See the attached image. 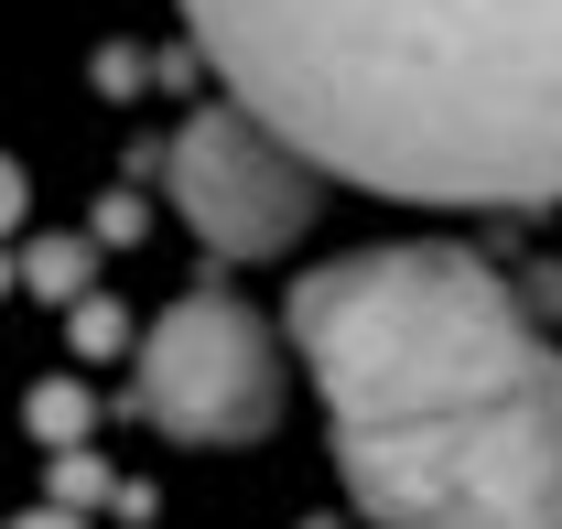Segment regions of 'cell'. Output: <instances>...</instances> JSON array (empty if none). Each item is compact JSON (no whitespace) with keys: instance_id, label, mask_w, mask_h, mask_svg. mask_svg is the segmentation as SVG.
Here are the masks:
<instances>
[{"instance_id":"277c9868","label":"cell","mask_w":562,"mask_h":529,"mask_svg":"<svg viewBox=\"0 0 562 529\" xmlns=\"http://www.w3.org/2000/svg\"><path fill=\"white\" fill-rule=\"evenodd\" d=\"M140 410L173 443H260L281 421V346L249 303L184 292L140 335Z\"/></svg>"},{"instance_id":"5b68a950","label":"cell","mask_w":562,"mask_h":529,"mask_svg":"<svg viewBox=\"0 0 562 529\" xmlns=\"http://www.w3.org/2000/svg\"><path fill=\"white\" fill-rule=\"evenodd\" d=\"M173 205H184V227H195L206 249L271 260V249L303 238V216H314V173H303L260 120L206 109V120H184V140H173Z\"/></svg>"},{"instance_id":"52a82bcc","label":"cell","mask_w":562,"mask_h":529,"mask_svg":"<svg viewBox=\"0 0 562 529\" xmlns=\"http://www.w3.org/2000/svg\"><path fill=\"white\" fill-rule=\"evenodd\" d=\"M11 529H87V519H66V508H22Z\"/></svg>"},{"instance_id":"ba28073f","label":"cell","mask_w":562,"mask_h":529,"mask_svg":"<svg viewBox=\"0 0 562 529\" xmlns=\"http://www.w3.org/2000/svg\"><path fill=\"white\" fill-rule=\"evenodd\" d=\"M11 216H22V173L0 162V227H11Z\"/></svg>"},{"instance_id":"7a4b0ae2","label":"cell","mask_w":562,"mask_h":529,"mask_svg":"<svg viewBox=\"0 0 562 529\" xmlns=\"http://www.w3.org/2000/svg\"><path fill=\"white\" fill-rule=\"evenodd\" d=\"M292 346H303L314 390L336 410V432L465 421V410L508 399L519 368L541 357L519 292L487 260L432 249V238H390V249L325 260L292 292Z\"/></svg>"},{"instance_id":"8992f818","label":"cell","mask_w":562,"mask_h":529,"mask_svg":"<svg viewBox=\"0 0 562 529\" xmlns=\"http://www.w3.org/2000/svg\"><path fill=\"white\" fill-rule=\"evenodd\" d=\"M33 292H44V303H76V292H87V270H98V249H87V238H55V249H33Z\"/></svg>"},{"instance_id":"3957f363","label":"cell","mask_w":562,"mask_h":529,"mask_svg":"<svg viewBox=\"0 0 562 529\" xmlns=\"http://www.w3.org/2000/svg\"><path fill=\"white\" fill-rule=\"evenodd\" d=\"M336 475L379 529H562V357L541 346L465 421L336 432Z\"/></svg>"},{"instance_id":"6da1fadb","label":"cell","mask_w":562,"mask_h":529,"mask_svg":"<svg viewBox=\"0 0 562 529\" xmlns=\"http://www.w3.org/2000/svg\"><path fill=\"white\" fill-rule=\"evenodd\" d=\"M227 109L401 205H562V0H184Z\"/></svg>"}]
</instances>
